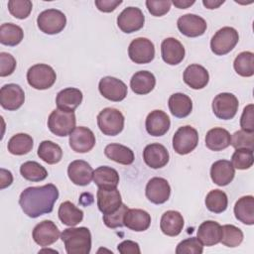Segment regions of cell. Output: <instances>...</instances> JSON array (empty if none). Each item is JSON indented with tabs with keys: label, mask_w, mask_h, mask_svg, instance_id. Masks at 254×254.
<instances>
[{
	"label": "cell",
	"mask_w": 254,
	"mask_h": 254,
	"mask_svg": "<svg viewBox=\"0 0 254 254\" xmlns=\"http://www.w3.org/2000/svg\"><path fill=\"white\" fill-rule=\"evenodd\" d=\"M59 198V190L53 184L25 189L19 198V204L29 217L37 218L53 211L54 204Z\"/></svg>",
	"instance_id": "cell-1"
},
{
	"label": "cell",
	"mask_w": 254,
	"mask_h": 254,
	"mask_svg": "<svg viewBox=\"0 0 254 254\" xmlns=\"http://www.w3.org/2000/svg\"><path fill=\"white\" fill-rule=\"evenodd\" d=\"M184 223V217L179 211L168 210L161 217L160 228L168 236H177L182 232Z\"/></svg>",
	"instance_id": "cell-29"
},
{
	"label": "cell",
	"mask_w": 254,
	"mask_h": 254,
	"mask_svg": "<svg viewBox=\"0 0 254 254\" xmlns=\"http://www.w3.org/2000/svg\"><path fill=\"white\" fill-rule=\"evenodd\" d=\"M128 56L135 64L151 63L155 58L154 44L147 38H136L129 45Z\"/></svg>",
	"instance_id": "cell-10"
},
{
	"label": "cell",
	"mask_w": 254,
	"mask_h": 254,
	"mask_svg": "<svg viewBox=\"0 0 254 254\" xmlns=\"http://www.w3.org/2000/svg\"><path fill=\"white\" fill-rule=\"evenodd\" d=\"M168 105L171 113L177 118H185L190 115L192 110L191 99L181 92L172 94L169 98Z\"/></svg>",
	"instance_id": "cell-32"
},
{
	"label": "cell",
	"mask_w": 254,
	"mask_h": 254,
	"mask_svg": "<svg viewBox=\"0 0 254 254\" xmlns=\"http://www.w3.org/2000/svg\"><path fill=\"white\" fill-rule=\"evenodd\" d=\"M98 89L104 98L115 102L123 100L128 92L127 85L113 76L102 77L99 81Z\"/></svg>",
	"instance_id": "cell-12"
},
{
	"label": "cell",
	"mask_w": 254,
	"mask_h": 254,
	"mask_svg": "<svg viewBox=\"0 0 254 254\" xmlns=\"http://www.w3.org/2000/svg\"><path fill=\"white\" fill-rule=\"evenodd\" d=\"M203 252V246L197 237H190L181 241L177 248V254H201Z\"/></svg>",
	"instance_id": "cell-46"
},
{
	"label": "cell",
	"mask_w": 254,
	"mask_h": 254,
	"mask_svg": "<svg viewBox=\"0 0 254 254\" xmlns=\"http://www.w3.org/2000/svg\"><path fill=\"white\" fill-rule=\"evenodd\" d=\"M239 41L238 32L232 27L219 29L210 40V49L217 56L228 54L234 49Z\"/></svg>",
	"instance_id": "cell-6"
},
{
	"label": "cell",
	"mask_w": 254,
	"mask_h": 254,
	"mask_svg": "<svg viewBox=\"0 0 254 254\" xmlns=\"http://www.w3.org/2000/svg\"><path fill=\"white\" fill-rule=\"evenodd\" d=\"M33 8L30 0H10L8 1V10L12 16L17 19H26Z\"/></svg>",
	"instance_id": "cell-44"
},
{
	"label": "cell",
	"mask_w": 254,
	"mask_h": 254,
	"mask_svg": "<svg viewBox=\"0 0 254 254\" xmlns=\"http://www.w3.org/2000/svg\"><path fill=\"white\" fill-rule=\"evenodd\" d=\"M32 236L38 245L46 247L59 239L60 230L52 220H44L34 227Z\"/></svg>",
	"instance_id": "cell-17"
},
{
	"label": "cell",
	"mask_w": 254,
	"mask_h": 254,
	"mask_svg": "<svg viewBox=\"0 0 254 254\" xmlns=\"http://www.w3.org/2000/svg\"><path fill=\"white\" fill-rule=\"evenodd\" d=\"M128 207L126 204L122 203L120 207L112 213L103 214V222L109 228L122 227L124 225V216L127 212Z\"/></svg>",
	"instance_id": "cell-47"
},
{
	"label": "cell",
	"mask_w": 254,
	"mask_h": 254,
	"mask_svg": "<svg viewBox=\"0 0 254 254\" xmlns=\"http://www.w3.org/2000/svg\"><path fill=\"white\" fill-rule=\"evenodd\" d=\"M37 24L43 33L55 35L64 29L66 18L65 15L58 9H48L39 14Z\"/></svg>",
	"instance_id": "cell-7"
},
{
	"label": "cell",
	"mask_w": 254,
	"mask_h": 254,
	"mask_svg": "<svg viewBox=\"0 0 254 254\" xmlns=\"http://www.w3.org/2000/svg\"><path fill=\"white\" fill-rule=\"evenodd\" d=\"M194 0L189 1V0H174L172 1V4H174L179 9H187L188 7L194 4Z\"/></svg>",
	"instance_id": "cell-54"
},
{
	"label": "cell",
	"mask_w": 254,
	"mask_h": 254,
	"mask_svg": "<svg viewBox=\"0 0 254 254\" xmlns=\"http://www.w3.org/2000/svg\"><path fill=\"white\" fill-rule=\"evenodd\" d=\"M58 214L62 223L67 226H75L83 219V211L70 201L61 203Z\"/></svg>",
	"instance_id": "cell-35"
},
{
	"label": "cell",
	"mask_w": 254,
	"mask_h": 254,
	"mask_svg": "<svg viewBox=\"0 0 254 254\" xmlns=\"http://www.w3.org/2000/svg\"><path fill=\"white\" fill-rule=\"evenodd\" d=\"M222 235L220 242L227 247H237L243 241V232L240 228L232 225L225 224L221 226Z\"/></svg>",
	"instance_id": "cell-42"
},
{
	"label": "cell",
	"mask_w": 254,
	"mask_h": 254,
	"mask_svg": "<svg viewBox=\"0 0 254 254\" xmlns=\"http://www.w3.org/2000/svg\"><path fill=\"white\" fill-rule=\"evenodd\" d=\"M16 68L15 58L5 52L0 53V76H8L14 72Z\"/></svg>",
	"instance_id": "cell-49"
},
{
	"label": "cell",
	"mask_w": 254,
	"mask_h": 254,
	"mask_svg": "<svg viewBox=\"0 0 254 254\" xmlns=\"http://www.w3.org/2000/svg\"><path fill=\"white\" fill-rule=\"evenodd\" d=\"M235 176V169L230 161L218 160L211 165L210 178L212 182L219 186L224 187L232 182Z\"/></svg>",
	"instance_id": "cell-23"
},
{
	"label": "cell",
	"mask_w": 254,
	"mask_h": 254,
	"mask_svg": "<svg viewBox=\"0 0 254 254\" xmlns=\"http://www.w3.org/2000/svg\"><path fill=\"white\" fill-rule=\"evenodd\" d=\"M222 235L221 225L213 220L203 221L197 229L196 237L205 246H213L220 242Z\"/></svg>",
	"instance_id": "cell-25"
},
{
	"label": "cell",
	"mask_w": 254,
	"mask_h": 254,
	"mask_svg": "<svg viewBox=\"0 0 254 254\" xmlns=\"http://www.w3.org/2000/svg\"><path fill=\"white\" fill-rule=\"evenodd\" d=\"M95 6L97 9L104 13H109L114 11L117 6H119L122 1L121 0H95Z\"/></svg>",
	"instance_id": "cell-52"
},
{
	"label": "cell",
	"mask_w": 254,
	"mask_h": 254,
	"mask_svg": "<svg viewBox=\"0 0 254 254\" xmlns=\"http://www.w3.org/2000/svg\"><path fill=\"white\" fill-rule=\"evenodd\" d=\"M147 132L155 137L165 135L171 126V121L167 113L162 110L151 111L145 122Z\"/></svg>",
	"instance_id": "cell-22"
},
{
	"label": "cell",
	"mask_w": 254,
	"mask_h": 254,
	"mask_svg": "<svg viewBox=\"0 0 254 254\" xmlns=\"http://www.w3.org/2000/svg\"><path fill=\"white\" fill-rule=\"evenodd\" d=\"M185 54L183 44L175 38H167L161 44L162 59L168 64H179L184 60Z\"/></svg>",
	"instance_id": "cell-20"
},
{
	"label": "cell",
	"mask_w": 254,
	"mask_h": 254,
	"mask_svg": "<svg viewBox=\"0 0 254 254\" xmlns=\"http://www.w3.org/2000/svg\"><path fill=\"white\" fill-rule=\"evenodd\" d=\"M93 182L98 189H116L119 184V175L115 169L101 166L93 172Z\"/></svg>",
	"instance_id": "cell-30"
},
{
	"label": "cell",
	"mask_w": 254,
	"mask_h": 254,
	"mask_svg": "<svg viewBox=\"0 0 254 254\" xmlns=\"http://www.w3.org/2000/svg\"><path fill=\"white\" fill-rule=\"evenodd\" d=\"M93 169L83 160L72 161L67 167V175L76 186H87L93 180Z\"/></svg>",
	"instance_id": "cell-18"
},
{
	"label": "cell",
	"mask_w": 254,
	"mask_h": 254,
	"mask_svg": "<svg viewBox=\"0 0 254 254\" xmlns=\"http://www.w3.org/2000/svg\"><path fill=\"white\" fill-rule=\"evenodd\" d=\"M56 79V71L51 65L46 64H34L27 71L28 83L35 89H48L54 85Z\"/></svg>",
	"instance_id": "cell-3"
},
{
	"label": "cell",
	"mask_w": 254,
	"mask_h": 254,
	"mask_svg": "<svg viewBox=\"0 0 254 254\" xmlns=\"http://www.w3.org/2000/svg\"><path fill=\"white\" fill-rule=\"evenodd\" d=\"M254 163L253 150L249 149H236L231 157V164L234 169L247 170L252 167Z\"/></svg>",
	"instance_id": "cell-43"
},
{
	"label": "cell",
	"mask_w": 254,
	"mask_h": 254,
	"mask_svg": "<svg viewBox=\"0 0 254 254\" xmlns=\"http://www.w3.org/2000/svg\"><path fill=\"white\" fill-rule=\"evenodd\" d=\"M233 67L241 76H252L254 74V54L252 52L240 53L234 60Z\"/></svg>",
	"instance_id": "cell-40"
},
{
	"label": "cell",
	"mask_w": 254,
	"mask_h": 254,
	"mask_svg": "<svg viewBox=\"0 0 254 254\" xmlns=\"http://www.w3.org/2000/svg\"><path fill=\"white\" fill-rule=\"evenodd\" d=\"M211 107L214 115L217 118L222 120H229L236 115L239 102L234 94L222 92L213 98Z\"/></svg>",
	"instance_id": "cell-9"
},
{
	"label": "cell",
	"mask_w": 254,
	"mask_h": 254,
	"mask_svg": "<svg viewBox=\"0 0 254 254\" xmlns=\"http://www.w3.org/2000/svg\"><path fill=\"white\" fill-rule=\"evenodd\" d=\"M151 224V215L143 209L131 208L128 209L124 216V225L137 232L145 231Z\"/></svg>",
	"instance_id": "cell-27"
},
{
	"label": "cell",
	"mask_w": 254,
	"mask_h": 254,
	"mask_svg": "<svg viewBox=\"0 0 254 254\" xmlns=\"http://www.w3.org/2000/svg\"><path fill=\"white\" fill-rule=\"evenodd\" d=\"M13 183V176L10 171L1 169L0 170V189H5Z\"/></svg>",
	"instance_id": "cell-53"
},
{
	"label": "cell",
	"mask_w": 254,
	"mask_h": 254,
	"mask_svg": "<svg viewBox=\"0 0 254 254\" xmlns=\"http://www.w3.org/2000/svg\"><path fill=\"white\" fill-rule=\"evenodd\" d=\"M231 144L230 133L223 128L210 129L205 136V146L211 151H222Z\"/></svg>",
	"instance_id": "cell-31"
},
{
	"label": "cell",
	"mask_w": 254,
	"mask_h": 254,
	"mask_svg": "<svg viewBox=\"0 0 254 254\" xmlns=\"http://www.w3.org/2000/svg\"><path fill=\"white\" fill-rule=\"evenodd\" d=\"M25 101V93L22 87L16 83H8L0 89V104L9 111L19 109Z\"/></svg>",
	"instance_id": "cell-13"
},
{
	"label": "cell",
	"mask_w": 254,
	"mask_h": 254,
	"mask_svg": "<svg viewBox=\"0 0 254 254\" xmlns=\"http://www.w3.org/2000/svg\"><path fill=\"white\" fill-rule=\"evenodd\" d=\"M144 23L145 16L137 7H127L117 17L118 28L127 34L139 31L143 28Z\"/></svg>",
	"instance_id": "cell-11"
},
{
	"label": "cell",
	"mask_w": 254,
	"mask_h": 254,
	"mask_svg": "<svg viewBox=\"0 0 254 254\" xmlns=\"http://www.w3.org/2000/svg\"><path fill=\"white\" fill-rule=\"evenodd\" d=\"M146 197L155 204L166 202L171 194V187L164 178H152L146 186Z\"/></svg>",
	"instance_id": "cell-16"
},
{
	"label": "cell",
	"mask_w": 254,
	"mask_h": 254,
	"mask_svg": "<svg viewBox=\"0 0 254 254\" xmlns=\"http://www.w3.org/2000/svg\"><path fill=\"white\" fill-rule=\"evenodd\" d=\"M20 173L24 179L30 182H41L48 177V172L39 163L35 161H28L21 165Z\"/></svg>",
	"instance_id": "cell-39"
},
{
	"label": "cell",
	"mask_w": 254,
	"mask_h": 254,
	"mask_svg": "<svg viewBox=\"0 0 254 254\" xmlns=\"http://www.w3.org/2000/svg\"><path fill=\"white\" fill-rule=\"evenodd\" d=\"M231 145L234 149H249L254 148V132L244 130L236 131L231 136Z\"/></svg>",
	"instance_id": "cell-45"
},
{
	"label": "cell",
	"mask_w": 254,
	"mask_h": 254,
	"mask_svg": "<svg viewBox=\"0 0 254 254\" xmlns=\"http://www.w3.org/2000/svg\"><path fill=\"white\" fill-rule=\"evenodd\" d=\"M183 78L186 84L192 89H201L205 87L209 80V74L205 67L200 64H190L184 71Z\"/></svg>",
	"instance_id": "cell-24"
},
{
	"label": "cell",
	"mask_w": 254,
	"mask_h": 254,
	"mask_svg": "<svg viewBox=\"0 0 254 254\" xmlns=\"http://www.w3.org/2000/svg\"><path fill=\"white\" fill-rule=\"evenodd\" d=\"M75 115L74 112L64 111L55 109L52 111L48 118V127L50 131L60 137L69 135L75 128Z\"/></svg>",
	"instance_id": "cell-4"
},
{
	"label": "cell",
	"mask_w": 254,
	"mask_h": 254,
	"mask_svg": "<svg viewBox=\"0 0 254 254\" xmlns=\"http://www.w3.org/2000/svg\"><path fill=\"white\" fill-rule=\"evenodd\" d=\"M97 125L104 135L115 136L124 128V116L118 109L107 107L97 115Z\"/></svg>",
	"instance_id": "cell-5"
},
{
	"label": "cell",
	"mask_w": 254,
	"mask_h": 254,
	"mask_svg": "<svg viewBox=\"0 0 254 254\" xmlns=\"http://www.w3.org/2000/svg\"><path fill=\"white\" fill-rule=\"evenodd\" d=\"M143 159L146 165L152 169L165 167L169 162V152L166 147L159 143H152L145 147Z\"/></svg>",
	"instance_id": "cell-19"
},
{
	"label": "cell",
	"mask_w": 254,
	"mask_h": 254,
	"mask_svg": "<svg viewBox=\"0 0 254 254\" xmlns=\"http://www.w3.org/2000/svg\"><path fill=\"white\" fill-rule=\"evenodd\" d=\"M104 155L109 159L121 165H131L134 162L133 151L121 144L111 143L104 149Z\"/></svg>",
	"instance_id": "cell-34"
},
{
	"label": "cell",
	"mask_w": 254,
	"mask_h": 254,
	"mask_svg": "<svg viewBox=\"0 0 254 254\" xmlns=\"http://www.w3.org/2000/svg\"><path fill=\"white\" fill-rule=\"evenodd\" d=\"M198 143L196 129L190 125L180 127L173 136V148L180 155H187L193 151Z\"/></svg>",
	"instance_id": "cell-8"
},
{
	"label": "cell",
	"mask_w": 254,
	"mask_h": 254,
	"mask_svg": "<svg viewBox=\"0 0 254 254\" xmlns=\"http://www.w3.org/2000/svg\"><path fill=\"white\" fill-rule=\"evenodd\" d=\"M38 156L44 162L50 165L58 164L63 158L62 148L53 141L45 140L40 143L38 148Z\"/></svg>",
	"instance_id": "cell-37"
},
{
	"label": "cell",
	"mask_w": 254,
	"mask_h": 254,
	"mask_svg": "<svg viewBox=\"0 0 254 254\" xmlns=\"http://www.w3.org/2000/svg\"><path fill=\"white\" fill-rule=\"evenodd\" d=\"M156 85L155 75L148 70H140L135 72L130 79V87L136 94H148Z\"/></svg>",
	"instance_id": "cell-28"
},
{
	"label": "cell",
	"mask_w": 254,
	"mask_h": 254,
	"mask_svg": "<svg viewBox=\"0 0 254 254\" xmlns=\"http://www.w3.org/2000/svg\"><path fill=\"white\" fill-rule=\"evenodd\" d=\"M61 238L64 243L67 254H88L91 249V233L86 227L64 229Z\"/></svg>",
	"instance_id": "cell-2"
},
{
	"label": "cell",
	"mask_w": 254,
	"mask_h": 254,
	"mask_svg": "<svg viewBox=\"0 0 254 254\" xmlns=\"http://www.w3.org/2000/svg\"><path fill=\"white\" fill-rule=\"evenodd\" d=\"M82 92L75 87H67L57 94L56 103L59 109L73 112L82 101Z\"/></svg>",
	"instance_id": "cell-26"
},
{
	"label": "cell",
	"mask_w": 254,
	"mask_h": 254,
	"mask_svg": "<svg viewBox=\"0 0 254 254\" xmlns=\"http://www.w3.org/2000/svg\"><path fill=\"white\" fill-rule=\"evenodd\" d=\"M177 26L179 31L190 38H195L204 34L207 24L203 18L195 14H186L178 19Z\"/></svg>",
	"instance_id": "cell-15"
},
{
	"label": "cell",
	"mask_w": 254,
	"mask_h": 254,
	"mask_svg": "<svg viewBox=\"0 0 254 254\" xmlns=\"http://www.w3.org/2000/svg\"><path fill=\"white\" fill-rule=\"evenodd\" d=\"M96 197L98 209L103 214L114 212L122 204L121 194L117 189H98Z\"/></svg>",
	"instance_id": "cell-21"
},
{
	"label": "cell",
	"mask_w": 254,
	"mask_h": 254,
	"mask_svg": "<svg viewBox=\"0 0 254 254\" xmlns=\"http://www.w3.org/2000/svg\"><path fill=\"white\" fill-rule=\"evenodd\" d=\"M224 3V0H203L202 4L207 8V9H216L218 8L220 5H222Z\"/></svg>",
	"instance_id": "cell-55"
},
{
	"label": "cell",
	"mask_w": 254,
	"mask_h": 254,
	"mask_svg": "<svg viewBox=\"0 0 254 254\" xmlns=\"http://www.w3.org/2000/svg\"><path fill=\"white\" fill-rule=\"evenodd\" d=\"M24 38L22 28L13 23H4L0 26V43L14 47L19 45Z\"/></svg>",
	"instance_id": "cell-36"
},
{
	"label": "cell",
	"mask_w": 254,
	"mask_h": 254,
	"mask_svg": "<svg viewBox=\"0 0 254 254\" xmlns=\"http://www.w3.org/2000/svg\"><path fill=\"white\" fill-rule=\"evenodd\" d=\"M118 251L121 254H140L141 250L139 244L132 240H124L118 244Z\"/></svg>",
	"instance_id": "cell-51"
},
{
	"label": "cell",
	"mask_w": 254,
	"mask_h": 254,
	"mask_svg": "<svg viewBox=\"0 0 254 254\" xmlns=\"http://www.w3.org/2000/svg\"><path fill=\"white\" fill-rule=\"evenodd\" d=\"M227 195L220 190H212L206 194L205 205L211 212L221 213L227 208Z\"/></svg>",
	"instance_id": "cell-41"
},
{
	"label": "cell",
	"mask_w": 254,
	"mask_h": 254,
	"mask_svg": "<svg viewBox=\"0 0 254 254\" xmlns=\"http://www.w3.org/2000/svg\"><path fill=\"white\" fill-rule=\"evenodd\" d=\"M69 146L76 153H87L95 145V136L93 132L83 126L75 127L69 134Z\"/></svg>",
	"instance_id": "cell-14"
},
{
	"label": "cell",
	"mask_w": 254,
	"mask_h": 254,
	"mask_svg": "<svg viewBox=\"0 0 254 254\" xmlns=\"http://www.w3.org/2000/svg\"><path fill=\"white\" fill-rule=\"evenodd\" d=\"M240 127L247 132H254V105L249 104L244 107L241 118Z\"/></svg>",
	"instance_id": "cell-50"
},
{
	"label": "cell",
	"mask_w": 254,
	"mask_h": 254,
	"mask_svg": "<svg viewBox=\"0 0 254 254\" xmlns=\"http://www.w3.org/2000/svg\"><path fill=\"white\" fill-rule=\"evenodd\" d=\"M172 2L168 0L163 1H156V0H147L146 6L148 8V11L151 13V15L155 17H161L167 14L170 11Z\"/></svg>",
	"instance_id": "cell-48"
},
{
	"label": "cell",
	"mask_w": 254,
	"mask_h": 254,
	"mask_svg": "<svg viewBox=\"0 0 254 254\" xmlns=\"http://www.w3.org/2000/svg\"><path fill=\"white\" fill-rule=\"evenodd\" d=\"M234 214L240 222L253 225L254 224V197L245 195L240 197L234 205Z\"/></svg>",
	"instance_id": "cell-33"
},
{
	"label": "cell",
	"mask_w": 254,
	"mask_h": 254,
	"mask_svg": "<svg viewBox=\"0 0 254 254\" xmlns=\"http://www.w3.org/2000/svg\"><path fill=\"white\" fill-rule=\"evenodd\" d=\"M33 138L26 133H18L12 136L8 142V151L17 156L28 154L33 149Z\"/></svg>",
	"instance_id": "cell-38"
}]
</instances>
